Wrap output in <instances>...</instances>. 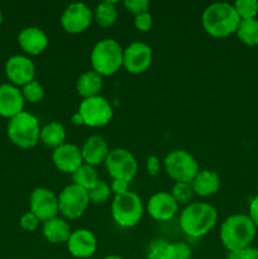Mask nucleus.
<instances>
[{
  "label": "nucleus",
  "mask_w": 258,
  "mask_h": 259,
  "mask_svg": "<svg viewBox=\"0 0 258 259\" xmlns=\"http://www.w3.org/2000/svg\"><path fill=\"white\" fill-rule=\"evenodd\" d=\"M205 32L214 38H225L235 34L240 23L234 7L230 3H212L205 8L201 17Z\"/></svg>",
  "instance_id": "obj_1"
},
{
  "label": "nucleus",
  "mask_w": 258,
  "mask_h": 259,
  "mask_svg": "<svg viewBox=\"0 0 258 259\" xmlns=\"http://www.w3.org/2000/svg\"><path fill=\"white\" fill-rule=\"evenodd\" d=\"M257 234V228L247 214H233L223 222L220 240L228 252L250 247Z\"/></svg>",
  "instance_id": "obj_2"
},
{
  "label": "nucleus",
  "mask_w": 258,
  "mask_h": 259,
  "mask_svg": "<svg viewBox=\"0 0 258 259\" xmlns=\"http://www.w3.org/2000/svg\"><path fill=\"white\" fill-rule=\"evenodd\" d=\"M218 222V211L207 202H191L180 214V227L191 238H201L210 233Z\"/></svg>",
  "instance_id": "obj_3"
},
{
  "label": "nucleus",
  "mask_w": 258,
  "mask_h": 259,
  "mask_svg": "<svg viewBox=\"0 0 258 259\" xmlns=\"http://www.w3.org/2000/svg\"><path fill=\"white\" fill-rule=\"evenodd\" d=\"M124 48L113 38L99 40L90 53L91 67L101 76H111L123 67Z\"/></svg>",
  "instance_id": "obj_4"
},
{
  "label": "nucleus",
  "mask_w": 258,
  "mask_h": 259,
  "mask_svg": "<svg viewBox=\"0 0 258 259\" xmlns=\"http://www.w3.org/2000/svg\"><path fill=\"white\" fill-rule=\"evenodd\" d=\"M8 137L14 146L23 149H29L37 146L40 137V125L38 119L27 111H22L9 119Z\"/></svg>",
  "instance_id": "obj_5"
},
{
  "label": "nucleus",
  "mask_w": 258,
  "mask_h": 259,
  "mask_svg": "<svg viewBox=\"0 0 258 259\" xmlns=\"http://www.w3.org/2000/svg\"><path fill=\"white\" fill-rule=\"evenodd\" d=\"M143 201L136 192L131 191L116 195L111 202V217L121 228H133L143 218Z\"/></svg>",
  "instance_id": "obj_6"
},
{
  "label": "nucleus",
  "mask_w": 258,
  "mask_h": 259,
  "mask_svg": "<svg viewBox=\"0 0 258 259\" xmlns=\"http://www.w3.org/2000/svg\"><path fill=\"white\" fill-rule=\"evenodd\" d=\"M166 174L176 182H189L194 180L199 169L196 158L186 149H174L163 159Z\"/></svg>",
  "instance_id": "obj_7"
},
{
  "label": "nucleus",
  "mask_w": 258,
  "mask_h": 259,
  "mask_svg": "<svg viewBox=\"0 0 258 259\" xmlns=\"http://www.w3.org/2000/svg\"><path fill=\"white\" fill-rule=\"evenodd\" d=\"M104 164L113 180L131 182L138 172V162L136 157L125 148L110 149Z\"/></svg>",
  "instance_id": "obj_8"
},
{
  "label": "nucleus",
  "mask_w": 258,
  "mask_h": 259,
  "mask_svg": "<svg viewBox=\"0 0 258 259\" xmlns=\"http://www.w3.org/2000/svg\"><path fill=\"white\" fill-rule=\"evenodd\" d=\"M89 204L88 191L73 184L66 186L58 195V211L63 219H78L88 210Z\"/></svg>",
  "instance_id": "obj_9"
},
{
  "label": "nucleus",
  "mask_w": 258,
  "mask_h": 259,
  "mask_svg": "<svg viewBox=\"0 0 258 259\" xmlns=\"http://www.w3.org/2000/svg\"><path fill=\"white\" fill-rule=\"evenodd\" d=\"M78 113L81 114L85 125L91 128H101L110 123L113 118V106L104 96L83 99L78 106Z\"/></svg>",
  "instance_id": "obj_10"
},
{
  "label": "nucleus",
  "mask_w": 258,
  "mask_h": 259,
  "mask_svg": "<svg viewBox=\"0 0 258 259\" xmlns=\"http://www.w3.org/2000/svg\"><path fill=\"white\" fill-rule=\"evenodd\" d=\"M94 19V12L85 3H72L61 15V25L65 32L78 34L88 29Z\"/></svg>",
  "instance_id": "obj_11"
},
{
  "label": "nucleus",
  "mask_w": 258,
  "mask_h": 259,
  "mask_svg": "<svg viewBox=\"0 0 258 259\" xmlns=\"http://www.w3.org/2000/svg\"><path fill=\"white\" fill-rule=\"evenodd\" d=\"M30 212L39 219L40 223L58 217V196L47 187H37L29 196Z\"/></svg>",
  "instance_id": "obj_12"
},
{
  "label": "nucleus",
  "mask_w": 258,
  "mask_h": 259,
  "mask_svg": "<svg viewBox=\"0 0 258 259\" xmlns=\"http://www.w3.org/2000/svg\"><path fill=\"white\" fill-rule=\"evenodd\" d=\"M152 48L144 42H133L124 48L123 67L132 75L146 72L152 63Z\"/></svg>",
  "instance_id": "obj_13"
},
{
  "label": "nucleus",
  "mask_w": 258,
  "mask_h": 259,
  "mask_svg": "<svg viewBox=\"0 0 258 259\" xmlns=\"http://www.w3.org/2000/svg\"><path fill=\"white\" fill-rule=\"evenodd\" d=\"M5 73L12 85L25 86L32 82L35 76V66L27 56L17 55L10 57L5 63Z\"/></svg>",
  "instance_id": "obj_14"
},
{
  "label": "nucleus",
  "mask_w": 258,
  "mask_h": 259,
  "mask_svg": "<svg viewBox=\"0 0 258 259\" xmlns=\"http://www.w3.org/2000/svg\"><path fill=\"white\" fill-rule=\"evenodd\" d=\"M66 244L70 254L77 259L93 257L98 249V239L95 234L88 229H77L71 233Z\"/></svg>",
  "instance_id": "obj_15"
},
{
  "label": "nucleus",
  "mask_w": 258,
  "mask_h": 259,
  "mask_svg": "<svg viewBox=\"0 0 258 259\" xmlns=\"http://www.w3.org/2000/svg\"><path fill=\"white\" fill-rule=\"evenodd\" d=\"M179 206L176 200L172 197L169 192L159 191L152 195L147 202V210L152 219L157 222H167L171 220L179 211Z\"/></svg>",
  "instance_id": "obj_16"
},
{
  "label": "nucleus",
  "mask_w": 258,
  "mask_h": 259,
  "mask_svg": "<svg viewBox=\"0 0 258 259\" xmlns=\"http://www.w3.org/2000/svg\"><path fill=\"white\" fill-rule=\"evenodd\" d=\"M52 161L58 171L71 175L83 164L81 148L71 143H65L53 149Z\"/></svg>",
  "instance_id": "obj_17"
},
{
  "label": "nucleus",
  "mask_w": 258,
  "mask_h": 259,
  "mask_svg": "<svg viewBox=\"0 0 258 259\" xmlns=\"http://www.w3.org/2000/svg\"><path fill=\"white\" fill-rule=\"evenodd\" d=\"M24 98L22 90L12 83L0 85V115L4 118H14L24 108Z\"/></svg>",
  "instance_id": "obj_18"
},
{
  "label": "nucleus",
  "mask_w": 258,
  "mask_h": 259,
  "mask_svg": "<svg viewBox=\"0 0 258 259\" xmlns=\"http://www.w3.org/2000/svg\"><path fill=\"white\" fill-rule=\"evenodd\" d=\"M18 43L25 53L38 56L45 52L48 47V37L40 28L27 27L18 34Z\"/></svg>",
  "instance_id": "obj_19"
},
{
  "label": "nucleus",
  "mask_w": 258,
  "mask_h": 259,
  "mask_svg": "<svg viewBox=\"0 0 258 259\" xmlns=\"http://www.w3.org/2000/svg\"><path fill=\"white\" fill-rule=\"evenodd\" d=\"M109 152H110V149H109L108 142L101 136L89 137L81 147L83 163L93 167L104 163Z\"/></svg>",
  "instance_id": "obj_20"
},
{
  "label": "nucleus",
  "mask_w": 258,
  "mask_h": 259,
  "mask_svg": "<svg viewBox=\"0 0 258 259\" xmlns=\"http://www.w3.org/2000/svg\"><path fill=\"white\" fill-rule=\"evenodd\" d=\"M220 184H222L220 176L218 175V172L212 171V169H201L197 172V175L191 181L195 195L201 197H207L217 194L220 189Z\"/></svg>",
  "instance_id": "obj_21"
},
{
  "label": "nucleus",
  "mask_w": 258,
  "mask_h": 259,
  "mask_svg": "<svg viewBox=\"0 0 258 259\" xmlns=\"http://www.w3.org/2000/svg\"><path fill=\"white\" fill-rule=\"evenodd\" d=\"M42 233L45 239L52 244H62L67 243L72 232L67 220L61 217H56L43 223Z\"/></svg>",
  "instance_id": "obj_22"
},
{
  "label": "nucleus",
  "mask_w": 258,
  "mask_h": 259,
  "mask_svg": "<svg viewBox=\"0 0 258 259\" xmlns=\"http://www.w3.org/2000/svg\"><path fill=\"white\" fill-rule=\"evenodd\" d=\"M101 89H103V76L94 70L81 73L76 81V90L83 99L99 96Z\"/></svg>",
  "instance_id": "obj_23"
},
{
  "label": "nucleus",
  "mask_w": 258,
  "mask_h": 259,
  "mask_svg": "<svg viewBox=\"0 0 258 259\" xmlns=\"http://www.w3.org/2000/svg\"><path fill=\"white\" fill-rule=\"evenodd\" d=\"M39 141L48 148L56 149L66 143V129L58 121H51L40 128Z\"/></svg>",
  "instance_id": "obj_24"
},
{
  "label": "nucleus",
  "mask_w": 258,
  "mask_h": 259,
  "mask_svg": "<svg viewBox=\"0 0 258 259\" xmlns=\"http://www.w3.org/2000/svg\"><path fill=\"white\" fill-rule=\"evenodd\" d=\"M94 19L98 25L103 28H110L115 24L118 19V7L115 2H101L96 5L94 10Z\"/></svg>",
  "instance_id": "obj_25"
},
{
  "label": "nucleus",
  "mask_w": 258,
  "mask_h": 259,
  "mask_svg": "<svg viewBox=\"0 0 258 259\" xmlns=\"http://www.w3.org/2000/svg\"><path fill=\"white\" fill-rule=\"evenodd\" d=\"M237 37L239 38L243 45L248 47H255L258 46V19H247L240 20L239 25L235 32Z\"/></svg>",
  "instance_id": "obj_26"
},
{
  "label": "nucleus",
  "mask_w": 258,
  "mask_h": 259,
  "mask_svg": "<svg viewBox=\"0 0 258 259\" xmlns=\"http://www.w3.org/2000/svg\"><path fill=\"white\" fill-rule=\"evenodd\" d=\"M72 181L73 185L89 191L99 181L98 172H96L95 167L83 163L80 168H77L72 174Z\"/></svg>",
  "instance_id": "obj_27"
},
{
  "label": "nucleus",
  "mask_w": 258,
  "mask_h": 259,
  "mask_svg": "<svg viewBox=\"0 0 258 259\" xmlns=\"http://www.w3.org/2000/svg\"><path fill=\"white\" fill-rule=\"evenodd\" d=\"M235 12L240 20L254 19L258 15V2L257 0H237L233 4Z\"/></svg>",
  "instance_id": "obj_28"
},
{
  "label": "nucleus",
  "mask_w": 258,
  "mask_h": 259,
  "mask_svg": "<svg viewBox=\"0 0 258 259\" xmlns=\"http://www.w3.org/2000/svg\"><path fill=\"white\" fill-rule=\"evenodd\" d=\"M171 195L179 205H189L191 204L195 192L189 182H176L172 187Z\"/></svg>",
  "instance_id": "obj_29"
},
{
  "label": "nucleus",
  "mask_w": 258,
  "mask_h": 259,
  "mask_svg": "<svg viewBox=\"0 0 258 259\" xmlns=\"http://www.w3.org/2000/svg\"><path fill=\"white\" fill-rule=\"evenodd\" d=\"M22 94L25 101L30 104H37L45 98V89L37 80H33L32 82L23 86Z\"/></svg>",
  "instance_id": "obj_30"
},
{
  "label": "nucleus",
  "mask_w": 258,
  "mask_h": 259,
  "mask_svg": "<svg viewBox=\"0 0 258 259\" xmlns=\"http://www.w3.org/2000/svg\"><path fill=\"white\" fill-rule=\"evenodd\" d=\"M110 194V186H109L106 182L100 181V180L96 182L95 186L91 187L88 191L89 200H90V202H93V204H104V202H106V200L109 199Z\"/></svg>",
  "instance_id": "obj_31"
},
{
  "label": "nucleus",
  "mask_w": 258,
  "mask_h": 259,
  "mask_svg": "<svg viewBox=\"0 0 258 259\" xmlns=\"http://www.w3.org/2000/svg\"><path fill=\"white\" fill-rule=\"evenodd\" d=\"M192 249L184 242L169 243L167 248V259H191Z\"/></svg>",
  "instance_id": "obj_32"
},
{
  "label": "nucleus",
  "mask_w": 258,
  "mask_h": 259,
  "mask_svg": "<svg viewBox=\"0 0 258 259\" xmlns=\"http://www.w3.org/2000/svg\"><path fill=\"white\" fill-rule=\"evenodd\" d=\"M168 242L163 239H157L149 244L147 259H167V248Z\"/></svg>",
  "instance_id": "obj_33"
},
{
  "label": "nucleus",
  "mask_w": 258,
  "mask_h": 259,
  "mask_svg": "<svg viewBox=\"0 0 258 259\" xmlns=\"http://www.w3.org/2000/svg\"><path fill=\"white\" fill-rule=\"evenodd\" d=\"M134 27L139 32H148L152 29V25H153V18L149 12L142 13V14L136 15L134 17Z\"/></svg>",
  "instance_id": "obj_34"
},
{
  "label": "nucleus",
  "mask_w": 258,
  "mask_h": 259,
  "mask_svg": "<svg viewBox=\"0 0 258 259\" xmlns=\"http://www.w3.org/2000/svg\"><path fill=\"white\" fill-rule=\"evenodd\" d=\"M124 7H125V9L128 10V12H131L134 17L142 14V13L149 12L148 0H125V2H124Z\"/></svg>",
  "instance_id": "obj_35"
},
{
  "label": "nucleus",
  "mask_w": 258,
  "mask_h": 259,
  "mask_svg": "<svg viewBox=\"0 0 258 259\" xmlns=\"http://www.w3.org/2000/svg\"><path fill=\"white\" fill-rule=\"evenodd\" d=\"M39 219H38L33 212L28 211L20 218L19 224L20 228H22L23 230H25V232H34L38 228V225H39Z\"/></svg>",
  "instance_id": "obj_36"
},
{
  "label": "nucleus",
  "mask_w": 258,
  "mask_h": 259,
  "mask_svg": "<svg viewBox=\"0 0 258 259\" xmlns=\"http://www.w3.org/2000/svg\"><path fill=\"white\" fill-rule=\"evenodd\" d=\"M146 169L149 176L156 177L161 169V161L157 156H149L146 161Z\"/></svg>",
  "instance_id": "obj_37"
},
{
  "label": "nucleus",
  "mask_w": 258,
  "mask_h": 259,
  "mask_svg": "<svg viewBox=\"0 0 258 259\" xmlns=\"http://www.w3.org/2000/svg\"><path fill=\"white\" fill-rule=\"evenodd\" d=\"M110 190L114 195H123L129 191V182L123 180H113L110 185Z\"/></svg>",
  "instance_id": "obj_38"
},
{
  "label": "nucleus",
  "mask_w": 258,
  "mask_h": 259,
  "mask_svg": "<svg viewBox=\"0 0 258 259\" xmlns=\"http://www.w3.org/2000/svg\"><path fill=\"white\" fill-rule=\"evenodd\" d=\"M248 215H249L253 224H254L255 228L258 229V195L255 197H253L252 201L249 202V214Z\"/></svg>",
  "instance_id": "obj_39"
},
{
  "label": "nucleus",
  "mask_w": 258,
  "mask_h": 259,
  "mask_svg": "<svg viewBox=\"0 0 258 259\" xmlns=\"http://www.w3.org/2000/svg\"><path fill=\"white\" fill-rule=\"evenodd\" d=\"M240 254H242V259H258V248L250 245V247L240 250Z\"/></svg>",
  "instance_id": "obj_40"
},
{
  "label": "nucleus",
  "mask_w": 258,
  "mask_h": 259,
  "mask_svg": "<svg viewBox=\"0 0 258 259\" xmlns=\"http://www.w3.org/2000/svg\"><path fill=\"white\" fill-rule=\"evenodd\" d=\"M71 123H72L73 125H77V126L85 125V123H83L82 116H81V114L78 113V111H77V113L73 114L72 116H71Z\"/></svg>",
  "instance_id": "obj_41"
},
{
  "label": "nucleus",
  "mask_w": 258,
  "mask_h": 259,
  "mask_svg": "<svg viewBox=\"0 0 258 259\" xmlns=\"http://www.w3.org/2000/svg\"><path fill=\"white\" fill-rule=\"evenodd\" d=\"M227 259H242L240 250H235V252H228Z\"/></svg>",
  "instance_id": "obj_42"
},
{
  "label": "nucleus",
  "mask_w": 258,
  "mask_h": 259,
  "mask_svg": "<svg viewBox=\"0 0 258 259\" xmlns=\"http://www.w3.org/2000/svg\"><path fill=\"white\" fill-rule=\"evenodd\" d=\"M104 259H125V258L119 257V255H108V257H105Z\"/></svg>",
  "instance_id": "obj_43"
},
{
  "label": "nucleus",
  "mask_w": 258,
  "mask_h": 259,
  "mask_svg": "<svg viewBox=\"0 0 258 259\" xmlns=\"http://www.w3.org/2000/svg\"><path fill=\"white\" fill-rule=\"evenodd\" d=\"M2 23H3V14L2 12H0V25H2Z\"/></svg>",
  "instance_id": "obj_44"
}]
</instances>
